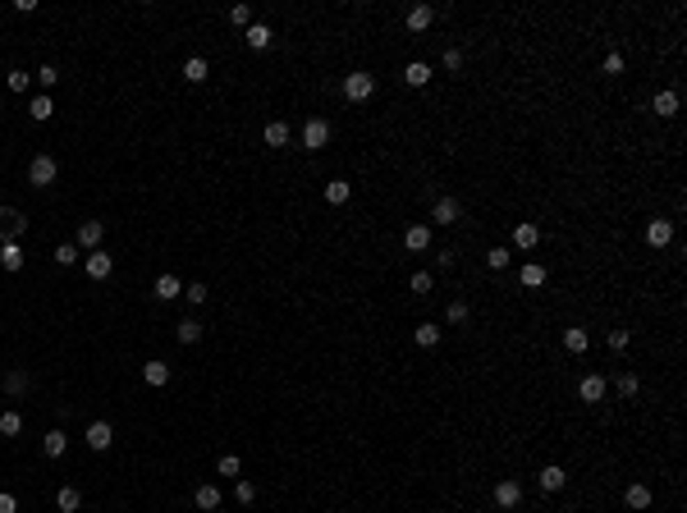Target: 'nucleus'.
Wrapping results in <instances>:
<instances>
[{"mask_svg": "<svg viewBox=\"0 0 687 513\" xmlns=\"http://www.w3.org/2000/svg\"><path fill=\"white\" fill-rule=\"evenodd\" d=\"M23 234H28V220H23V211L0 207V243H19Z\"/></svg>", "mask_w": 687, "mask_h": 513, "instance_id": "obj_1", "label": "nucleus"}, {"mask_svg": "<svg viewBox=\"0 0 687 513\" xmlns=\"http://www.w3.org/2000/svg\"><path fill=\"white\" fill-rule=\"evenodd\" d=\"M55 175H60V165H55V156H33V165H28V179H33L37 188H51L55 184Z\"/></svg>", "mask_w": 687, "mask_h": 513, "instance_id": "obj_2", "label": "nucleus"}, {"mask_svg": "<svg viewBox=\"0 0 687 513\" xmlns=\"http://www.w3.org/2000/svg\"><path fill=\"white\" fill-rule=\"evenodd\" d=\"M344 97L349 101H371L376 97V78L371 74H344Z\"/></svg>", "mask_w": 687, "mask_h": 513, "instance_id": "obj_3", "label": "nucleus"}, {"mask_svg": "<svg viewBox=\"0 0 687 513\" xmlns=\"http://www.w3.org/2000/svg\"><path fill=\"white\" fill-rule=\"evenodd\" d=\"M326 142H330V120H321V115H317V120L303 124V147H307V152H321Z\"/></svg>", "mask_w": 687, "mask_h": 513, "instance_id": "obj_4", "label": "nucleus"}, {"mask_svg": "<svg viewBox=\"0 0 687 513\" xmlns=\"http://www.w3.org/2000/svg\"><path fill=\"white\" fill-rule=\"evenodd\" d=\"M458 216H463V202H458V197H436V207H431V220H440V225H454Z\"/></svg>", "mask_w": 687, "mask_h": 513, "instance_id": "obj_5", "label": "nucleus"}, {"mask_svg": "<svg viewBox=\"0 0 687 513\" xmlns=\"http://www.w3.org/2000/svg\"><path fill=\"white\" fill-rule=\"evenodd\" d=\"M110 440H115V426L110 422H92L88 426V449H97V454H106Z\"/></svg>", "mask_w": 687, "mask_h": 513, "instance_id": "obj_6", "label": "nucleus"}, {"mask_svg": "<svg viewBox=\"0 0 687 513\" xmlns=\"http://www.w3.org/2000/svg\"><path fill=\"white\" fill-rule=\"evenodd\" d=\"M578 394H582V404H600V399H605V376H582L578 381Z\"/></svg>", "mask_w": 687, "mask_h": 513, "instance_id": "obj_7", "label": "nucleus"}, {"mask_svg": "<svg viewBox=\"0 0 687 513\" xmlns=\"http://www.w3.org/2000/svg\"><path fill=\"white\" fill-rule=\"evenodd\" d=\"M623 504H628L633 513H646V509H651V486H642V481H633V486L623 491Z\"/></svg>", "mask_w": 687, "mask_h": 513, "instance_id": "obj_8", "label": "nucleus"}, {"mask_svg": "<svg viewBox=\"0 0 687 513\" xmlns=\"http://www.w3.org/2000/svg\"><path fill=\"white\" fill-rule=\"evenodd\" d=\"M83 266H88V275H92V280H110V271H115V262H110V252H88V262H83Z\"/></svg>", "mask_w": 687, "mask_h": 513, "instance_id": "obj_9", "label": "nucleus"}, {"mask_svg": "<svg viewBox=\"0 0 687 513\" xmlns=\"http://www.w3.org/2000/svg\"><path fill=\"white\" fill-rule=\"evenodd\" d=\"M495 504H500V509H518V504H523V486H518V481H500V486H495Z\"/></svg>", "mask_w": 687, "mask_h": 513, "instance_id": "obj_10", "label": "nucleus"}, {"mask_svg": "<svg viewBox=\"0 0 687 513\" xmlns=\"http://www.w3.org/2000/svg\"><path fill=\"white\" fill-rule=\"evenodd\" d=\"M404 248L408 252H426L431 248V225H408L404 230Z\"/></svg>", "mask_w": 687, "mask_h": 513, "instance_id": "obj_11", "label": "nucleus"}, {"mask_svg": "<svg viewBox=\"0 0 687 513\" xmlns=\"http://www.w3.org/2000/svg\"><path fill=\"white\" fill-rule=\"evenodd\" d=\"M243 42H248V51H266L275 37H271V28H266V23H252V28H243Z\"/></svg>", "mask_w": 687, "mask_h": 513, "instance_id": "obj_12", "label": "nucleus"}, {"mask_svg": "<svg viewBox=\"0 0 687 513\" xmlns=\"http://www.w3.org/2000/svg\"><path fill=\"white\" fill-rule=\"evenodd\" d=\"M42 449H46V459H65V449H69V436L55 426V431H46L42 436Z\"/></svg>", "mask_w": 687, "mask_h": 513, "instance_id": "obj_13", "label": "nucleus"}, {"mask_svg": "<svg viewBox=\"0 0 687 513\" xmlns=\"http://www.w3.org/2000/svg\"><path fill=\"white\" fill-rule=\"evenodd\" d=\"M431 19H436V10H431V5H413V10H408V33H426V28H431Z\"/></svg>", "mask_w": 687, "mask_h": 513, "instance_id": "obj_14", "label": "nucleus"}, {"mask_svg": "<svg viewBox=\"0 0 687 513\" xmlns=\"http://www.w3.org/2000/svg\"><path fill=\"white\" fill-rule=\"evenodd\" d=\"M651 106H655V115H660V120H674V115H678V92H674V88L655 92V101H651Z\"/></svg>", "mask_w": 687, "mask_h": 513, "instance_id": "obj_15", "label": "nucleus"}, {"mask_svg": "<svg viewBox=\"0 0 687 513\" xmlns=\"http://www.w3.org/2000/svg\"><path fill=\"white\" fill-rule=\"evenodd\" d=\"M541 491H564V481H568V472L559 468V463H546V468H541Z\"/></svg>", "mask_w": 687, "mask_h": 513, "instance_id": "obj_16", "label": "nucleus"}, {"mask_svg": "<svg viewBox=\"0 0 687 513\" xmlns=\"http://www.w3.org/2000/svg\"><path fill=\"white\" fill-rule=\"evenodd\" d=\"M262 138H266V147H289V138H294V129H289L284 120H271V124H266V133H262Z\"/></svg>", "mask_w": 687, "mask_h": 513, "instance_id": "obj_17", "label": "nucleus"}, {"mask_svg": "<svg viewBox=\"0 0 687 513\" xmlns=\"http://www.w3.org/2000/svg\"><path fill=\"white\" fill-rule=\"evenodd\" d=\"M404 83H408V88H426V83H431V65H426V60L404 65Z\"/></svg>", "mask_w": 687, "mask_h": 513, "instance_id": "obj_18", "label": "nucleus"}, {"mask_svg": "<svg viewBox=\"0 0 687 513\" xmlns=\"http://www.w3.org/2000/svg\"><path fill=\"white\" fill-rule=\"evenodd\" d=\"M669 239H674V225H669V220H651V225H646V243H651V248H665Z\"/></svg>", "mask_w": 687, "mask_h": 513, "instance_id": "obj_19", "label": "nucleus"}, {"mask_svg": "<svg viewBox=\"0 0 687 513\" xmlns=\"http://www.w3.org/2000/svg\"><path fill=\"white\" fill-rule=\"evenodd\" d=\"M101 234H106V225H101V220H83V225H78V243H83V248H92V252H97Z\"/></svg>", "mask_w": 687, "mask_h": 513, "instance_id": "obj_20", "label": "nucleus"}, {"mask_svg": "<svg viewBox=\"0 0 687 513\" xmlns=\"http://www.w3.org/2000/svg\"><path fill=\"white\" fill-rule=\"evenodd\" d=\"M184 294V280H179V275H161V280H156V298H161V303H170V298H179Z\"/></svg>", "mask_w": 687, "mask_h": 513, "instance_id": "obj_21", "label": "nucleus"}, {"mask_svg": "<svg viewBox=\"0 0 687 513\" xmlns=\"http://www.w3.org/2000/svg\"><path fill=\"white\" fill-rule=\"evenodd\" d=\"M513 243H518V248H536V243H541V230H536L532 220H523V225H518V230H513Z\"/></svg>", "mask_w": 687, "mask_h": 513, "instance_id": "obj_22", "label": "nucleus"}, {"mask_svg": "<svg viewBox=\"0 0 687 513\" xmlns=\"http://www.w3.org/2000/svg\"><path fill=\"white\" fill-rule=\"evenodd\" d=\"M587 344H591V335H587L582 326H568V330H564V349H568V353H587Z\"/></svg>", "mask_w": 687, "mask_h": 513, "instance_id": "obj_23", "label": "nucleus"}, {"mask_svg": "<svg viewBox=\"0 0 687 513\" xmlns=\"http://www.w3.org/2000/svg\"><path fill=\"white\" fill-rule=\"evenodd\" d=\"M193 500H197V509H202V513H216L220 509V486H197Z\"/></svg>", "mask_w": 687, "mask_h": 513, "instance_id": "obj_24", "label": "nucleus"}, {"mask_svg": "<svg viewBox=\"0 0 687 513\" xmlns=\"http://www.w3.org/2000/svg\"><path fill=\"white\" fill-rule=\"evenodd\" d=\"M55 504H60V513H78L83 509V495H78L74 486H60V491H55Z\"/></svg>", "mask_w": 687, "mask_h": 513, "instance_id": "obj_25", "label": "nucleus"}, {"mask_svg": "<svg viewBox=\"0 0 687 513\" xmlns=\"http://www.w3.org/2000/svg\"><path fill=\"white\" fill-rule=\"evenodd\" d=\"M28 115H33L37 124H46V120H51V115H55V101L46 97V92H37V97H33V106H28Z\"/></svg>", "mask_w": 687, "mask_h": 513, "instance_id": "obj_26", "label": "nucleus"}, {"mask_svg": "<svg viewBox=\"0 0 687 513\" xmlns=\"http://www.w3.org/2000/svg\"><path fill=\"white\" fill-rule=\"evenodd\" d=\"M0 266H5V271H23V248L19 243H0Z\"/></svg>", "mask_w": 687, "mask_h": 513, "instance_id": "obj_27", "label": "nucleus"}, {"mask_svg": "<svg viewBox=\"0 0 687 513\" xmlns=\"http://www.w3.org/2000/svg\"><path fill=\"white\" fill-rule=\"evenodd\" d=\"M142 381L161 390V385H170V367H165V362H147V367H142Z\"/></svg>", "mask_w": 687, "mask_h": 513, "instance_id": "obj_28", "label": "nucleus"}, {"mask_svg": "<svg viewBox=\"0 0 687 513\" xmlns=\"http://www.w3.org/2000/svg\"><path fill=\"white\" fill-rule=\"evenodd\" d=\"M175 339H179V344H197V339H202V326H197L193 317H184V321L175 326Z\"/></svg>", "mask_w": 687, "mask_h": 513, "instance_id": "obj_29", "label": "nucleus"}, {"mask_svg": "<svg viewBox=\"0 0 687 513\" xmlns=\"http://www.w3.org/2000/svg\"><path fill=\"white\" fill-rule=\"evenodd\" d=\"M207 74H211V69H207V60H202V55L184 60V78H188V83H207Z\"/></svg>", "mask_w": 687, "mask_h": 513, "instance_id": "obj_30", "label": "nucleus"}, {"mask_svg": "<svg viewBox=\"0 0 687 513\" xmlns=\"http://www.w3.org/2000/svg\"><path fill=\"white\" fill-rule=\"evenodd\" d=\"M349 193H353V188L344 184V179H330V184H326V202H330V207H344V202H349Z\"/></svg>", "mask_w": 687, "mask_h": 513, "instance_id": "obj_31", "label": "nucleus"}, {"mask_svg": "<svg viewBox=\"0 0 687 513\" xmlns=\"http://www.w3.org/2000/svg\"><path fill=\"white\" fill-rule=\"evenodd\" d=\"M413 339H417V344H422V349H436V344H440V326H436V321H422Z\"/></svg>", "mask_w": 687, "mask_h": 513, "instance_id": "obj_32", "label": "nucleus"}, {"mask_svg": "<svg viewBox=\"0 0 687 513\" xmlns=\"http://www.w3.org/2000/svg\"><path fill=\"white\" fill-rule=\"evenodd\" d=\"M523 284H527V289H541V284H546V266H541V262H527L523 266Z\"/></svg>", "mask_w": 687, "mask_h": 513, "instance_id": "obj_33", "label": "nucleus"}, {"mask_svg": "<svg viewBox=\"0 0 687 513\" xmlns=\"http://www.w3.org/2000/svg\"><path fill=\"white\" fill-rule=\"evenodd\" d=\"M28 390V372H23V367H14L10 376H5V394H23Z\"/></svg>", "mask_w": 687, "mask_h": 513, "instance_id": "obj_34", "label": "nucleus"}, {"mask_svg": "<svg viewBox=\"0 0 687 513\" xmlns=\"http://www.w3.org/2000/svg\"><path fill=\"white\" fill-rule=\"evenodd\" d=\"M468 312H472V307L463 303V298H454V303H449V312H445V321H449V326H463V321H468Z\"/></svg>", "mask_w": 687, "mask_h": 513, "instance_id": "obj_35", "label": "nucleus"}, {"mask_svg": "<svg viewBox=\"0 0 687 513\" xmlns=\"http://www.w3.org/2000/svg\"><path fill=\"white\" fill-rule=\"evenodd\" d=\"M19 431H23V417L14 413V408L10 413H0V436H19Z\"/></svg>", "mask_w": 687, "mask_h": 513, "instance_id": "obj_36", "label": "nucleus"}, {"mask_svg": "<svg viewBox=\"0 0 687 513\" xmlns=\"http://www.w3.org/2000/svg\"><path fill=\"white\" fill-rule=\"evenodd\" d=\"M509 262H513V252H509V248H491V252H486V266H491V271H504Z\"/></svg>", "mask_w": 687, "mask_h": 513, "instance_id": "obj_37", "label": "nucleus"}, {"mask_svg": "<svg viewBox=\"0 0 687 513\" xmlns=\"http://www.w3.org/2000/svg\"><path fill=\"white\" fill-rule=\"evenodd\" d=\"M408 289H413V294H431V289H436V280H431V271H417L413 280H408Z\"/></svg>", "mask_w": 687, "mask_h": 513, "instance_id": "obj_38", "label": "nucleus"}, {"mask_svg": "<svg viewBox=\"0 0 687 513\" xmlns=\"http://www.w3.org/2000/svg\"><path fill=\"white\" fill-rule=\"evenodd\" d=\"M614 385H619V394H623V399H633V394L642 390V381H637L633 372H623V376H619V381H614Z\"/></svg>", "mask_w": 687, "mask_h": 513, "instance_id": "obj_39", "label": "nucleus"}, {"mask_svg": "<svg viewBox=\"0 0 687 513\" xmlns=\"http://www.w3.org/2000/svg\"><path fill=\"white\" fill-rule=\"evenodd\" d=\"M78 262V248L74 243H60V248H55V266H74Z\"/></svg>", "mask_w": 687, "mask_h": 513, "instance_id": "obj_40", "label": "nucleus"}, {"mask_svg": "<svg viewBox=\"0 0 687 513\" xmlns=\"http://www.w3.org/2000/svg\"><path fill=\"white\" fill-rule=\"evenodd\" d=\"M37 83H42V88H55V83H60V69H55V65H42V69H37Z\"/></svg>", "mask_w": 687, "mask_h": 513, "instance_id": "obj_41", "label": "nucleus"}, {"mask_svg": "<svg viewBox=\"0 0 687 513\" xmlns=\"http://www.w3.org/2000/svg\"><path fill=\"white\" fill-rule=\"evenodd\" d=\"M229 19L239 23V28H252V10H248V5H234V10H229Z\"/></svg>", "mask_w": 687, "mask_h": 513, "instance_id": "obj_42", "label": "nucleus"}, {"mask_svg": "<svg viewBox=\"0 0 687 513\" xmlns=\"http://www.w3.org/2000/svg\"><path fill=\"white\" fill-rule=\"evenodd\" d=\"M445 69H449V74L463 69V51H458V46H449V51H445Z\"/></svg>", "mask_w": 687, "mask_h": 513, "instance_id": "obj_43", "label": "nucleus"}, {"mask_svg": "<svg viewBox=\"0 0 687 513\" xmlns=\"http://www.w3.org/2000/svg\"><path fill=\"white\" fill-rule=\"evenodd\" d=\"M28 83H33V78L23 74V69H10V92H28Z\"/></svg>", "mask_w": 687, "mask_h": 513, "instance_id": "obj_44", "label": "nucleus"}, {"mask_svg": "<svg viewBox=\"0 0 687 513\" xmlns=\"http://www.w3.org/2000/svg\"><path fill=\"white\" fill-rule=\"evenodd\" d=\"M234 495H239V504H252V500H257V486H252V481H239Z\"/></svg>", "mask_w": 687, "mask_h": 513, "instance_id": "obj_45", "label": "nucleus"}, {"mask_svg": "<svg viewBox=\"0 0 687 513\" xmlns=\"http://www.w3.org/2000/svg\"><path fill=\"white\" fill-rule=\"evenodd\" d=\"M184 298H188V303H207V284H188V289H184Z\"/></svg>", "mask_w": 687, "mask_h": 513, "instance_id": "obj_46", "label": "nucleus"}, {"mask_svg": "<svg viewBox=\"0 0 687 513\" xmlns=\"http://www.w3.org/2000/svg\"><path fill=\"white\" fill-rule=\"evenodd\" d=\"M239 468H243V463L234 459V454H225V459H220V477H239Z\"/></svg>", "mask_w": 687, "mask_h": 513, "instance_id": "obj_47", "label": "nucleus"}, {"mask_svg": "<svg viewBox=\"0 0 687 513\" xmlns=\"http://www.w3.org/2000/svg\"><path fill=\"white\" fill-rule=\"evenodd\" d=\"M628 339H633L628 330H610V349H614V353H623V349H628Z\"/></svg>", "mask_w": 687, "mask_h": 513, "instance_id": "obj_48", "label": "nucleus"}, {"mask_svg": "<svg viewBox=\"0 0 687 513\" xmlns=\"http://www.w3.org/2000/svg\"><path fill=\"white\" fill-rule=\"evenodd\" d=\"M605 74H623V55H619V51L605 55Z\"/></svg>", "mask_w": 687, "mask_h": 513, "instance_id": "obj_49", "label": "nucleus"}, {"mask_svg": "<svg viewBox=\"0 0 687 513\" xmlns=\"http://www.w3.org/2000/svg\"><path fill=\"white\" fill-rule=\"evenodd\" d=\"M14 509H19V500L10 491H0V513H14Z\"/></svg>", "mask_w": 687, "mask_h": 513, "instance_id": "obj_50", "label": "nucleus"}]
</instances>
